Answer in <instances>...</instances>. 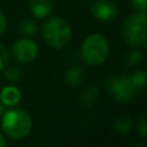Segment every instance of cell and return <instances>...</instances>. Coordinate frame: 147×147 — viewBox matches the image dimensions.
Masks as SVG:
<instances>
[{
	"label": "cell",
	"mask_w": 147,
	"mask_h": 147,
	"mask_svg": "<svg viewBox=\"0 0 147 147\" xmlns=\"http://www.w3.org/2000/svg\"><path fill=\"white\" fill-rule=\"evenodd\" d=\"M3 132L13 140L27 137L32 128L31 116L23 110H10L5 112L1 121Z\"/></svg>",
	"instance_id": "2"
},
{
	"label": "cell",
	"mask_w": 147,
	"mask_h": 147,
	"mask_svg": "<svg viewBox=\"0 0 147 147\" xmlns=\"http://www.w3.org/2000/svg\"><path fill=\"white\" fill-rule=\"evenodd\" d=\"M99 97V90H98V86H89L86 90L83 92L81 94V103L86 107H92L94 103L97 102Z\"/></svg>",
	"instance_id": "11"
},
{
	"label": "cell",
	"mask_w": 147,
	"mask_h": 147,
	"mask_svg": "<svg viewBox=\"0 0 147 147\" xmlns=\"http://www.w3.org/2000/svg\"><path fill=\"white\" fill-rule=\"evenodd\" d=\"M90 12L101 22H111L117 17V7L110 0H97L92 4Z\"/></svg>",
	"instance_id": "7"
},
{
	"label": "cell",
	"mask_w": 147,
	"mask_h": 147,
	"mask_svg": "<svg viewBox=\"0 0 147 147\" xmlns=\"http://www.w3.org/2000/svg\"><path fill=\"white\" fill-rule=\"evenodd\" d=\"M84 1H88V0H84Z\"/></svg>",
	"instance_id": "24"
},
{
	"label": "cell",
	"mask_w": 147,
	"mask_h": 147,
	"mask_svg": "<svg viewBox=\"0 0 147 147\" xmlns=\"http://www.w3.org/2000/svg\"><path fill=\"white\" fill-rule=\"evenodd\" d=\"M109 43L101 34H92L83 41L80 57L89 66H99L109 57Z\"/></svg>",
	"instance_id": "1"
},
{
	"label": "cell",
	"mask_w": 147,
	"mask_h": 147,
	"mask_svg": "<svg viewBox=\"0 0 147 147\" xmlns=\"http://www.w3.org/2000/svg\"><path fill=\"white\" fill-rule=\"evenodd\" d=\"M84 78H85L84 70L81 69V67L76 66V67H71V69L67 70L66 75H65V81H66L69 85L76 86V85L83 83Z\"/></svg>",
	"instance_id": "10"
},
{
	"label": "cell",
	"mask_w": 147,
	"mask_h": 147,
	"mask_svg": "<svg viewBox=\"0 0 147 147\" xmlns=\"http://www.w3.org/2000/svg\"><path fill=\"white\" fill-rule=\"evenodd\" d=\"M137 130H138V133L141 134L142 138L147 137V123H146L145 115H142V116L140 117V121H138V124H137Z\"/></svg>",
	"instance_id": "17"
},
{
	"label": "cell",
	"mask_w": 147,
	"mask_h": 147,
	"mask_svg": "<svg viewBox=\"0 0 147 147\" xmlns=\"http://www.w3.org/2000/svg\"><path fill=\"white\" fill-rule=\"evenodd\" d=\"M5 28H7V18H5V16L1 12H0V35L5 31Z\"/></svg>",
	"instance_id": "20"
},
{
	"label": "cell",
	"mask_w": 147,
	"mask_h": 147,
	"mask_svg": "<svg viewBox=\"0 0 147 147\" xmlns=\"http://www.w3.org/2000/svg\"><path fill=\"white\" fill-rule=\"evenodd\" d=\"M107 88L114 99L119 102H130L138 94V89L132 83L129 76L117 75L111 76L107 80Z\"/></svg>",
	"instance_id": "5"
},
{
	"label": "cell",
	"mask_w": 147,
	"mask_h": 147,
	"mask_svg": "<svg viewBox=\"0 0 147 147\" xmlns=\"http://www.w3.org/2000/svg\"><path fill=\"white\" fill-rule=\"evenodd\" d=\"M7 146V143H5V138L4 136H3V133L0 132V147H5Z\"/></svg>",
	"instance_id": "21"
},
{
	"label": "cell",
	"mask_w": 147,
	"mask_h": 147,
	"mask_svg": "<svg viewBox=\"0 0 147 147\" xmlns=\"http://www.w3.org/2000/svg\"><path fill=\"white\" fill-rule=\"evenodd\" d=\"M4 75H5V78H7V80L17 81L18 79H20V76H21V72H20V70H18L17 67H8V69H5Z\"/></svg>",
	"instance_id": "16"
},
{
	"label": "cell",
	"mask_w": 147,
	"mask_h": 147,
	"mask_svg": "<svg viewBox=\"0 0 147 147\" xmlns=\"http://www.w3.org/2000/svg\"><path fill=\"white\" fill-rule=\"evenodd\" d=\"M3 111H4V107H3V103L0 102V116L3 115Z\"/></svg>",
	"instance_id": "23"
},
{
	"label": "cell",
	"mask_w": 147,
	"mask_h": 147,
	"mask_svg": "<svg viewBox=\"0 0 147 147\" xmlns=\"http://www.w3.org/2000/svg\"><path fill=\"white\" fill-rule=\"evenodd\" d=\"M132 147H146V146L143 145V143H134Z\"/></svg>",
	"instance_id": "22"
},
{
	"label": "cell",
	"mask_w": 147,
	"mask_h": 147,
	"mask_svg": "<svg viewBox=\"0 0 147 147\" xmlns=\"http://www.w3.org/2000/svg\"><path fill=\"white\" fill-rule=\"evenodd\" d=\"M132 5L137 12H145L147 9V0H132Z\"/></svg>",
	"instance_id": "19"
},
{
	"label": "cell",
	"mask_w": 147,
	"mask_h": 147,
	"mask_svg": "<svg viewBox=\"0 0 147 147\" xmlns=\"http://www.w3.org/2000/svg\"><path fill=\"white\" fill-rule=\"evenodd\" d=\"M38 44L31 39H21V40L16 41L14 45L12 47V54L14 57L16 61L21 62V63H27L35 59L38 56Z\"/></svg>",
	"instance_id": "6"
},
{
	"label": "cell",
	"mask_w": 147,
	"mask_h": 147,
	"mask_svg": "<svg viewBox=\"0 0 147 147\" xmlns=\"http://www.w3.org/2000/svg\"><path fill=\"white\" fill-rule=\"evenodd\" d=\"M0 99L1 103L5 106H14L20 102L21 99V92L16 86H5L3 90L0 92Z\"/></svg>",
	"instance_id": "9"
},
{
	"label": "cell",
	"mask_w": 147,
	"mask_h": 147,
	"mask_svg": "<svg viewBox=\"0 0 147 147\" xmlns=\"http://www.w3.org/2000/svg\"><path fill=\"white\" fill-rule=\"evenodd\" d=\"M45 43L53 49H62L71 40V27L63 18H49L43 26Z\"/></svg>",
	"instance_id": "3"
},
{
	"label": "cell",
	"mask_w": 147,
	"mask_h": 147,
	"mask_svg": "<svg viewBox=\"0 0 147 147\" xmlns=\"http://www.w3.org/2000/svg\"><path fill=\"white\" fill-rule=\"evenodd\" d=\"M129 79L132 80V83L136 85V88L138 90L145 89L146 83H147V75L145 71H134L132 75L129 76Z\"/></svg>",
	"instance_id": "13"
},
{
	"label": "cell",
	"mask_w": 147,
	"mask_h": 147,
	"mask_svg": "<svg viewBox=\"0 0 147 147\" xmlns=\"http://www.w3.org/2000/svg\"><path fill=\"white\" fill-rule=\"evenodd\" d=\"M28 8L36 18H45L53 12L54 0H30Z\"/></svg>",
	"instance_id": "8"
},
{
	"label": "cell",
	"mask_w": 147,
	"mask_h": 147,
	"mask_svg": "<svg viewBox=\"0 0 147 147\" xmlns=\"http://www.w3.org/2000/svg\"><path fill=\"white\" fill-rule=\"evenodd\" d=\"M8 59H9V57H8L7 49H5V47H3L0 44V71H3L5 69V66L8 63Z\"/></svg>",
	"instance_id": "18"
},
{
	"label": "cell",
	"mask_w": 147,
	"mask_h": 147,
	"mask_svg": "<svg viewBox=\"0 0 147 147\" xmlns=\"http://www.w3.org/2000/svg\"><path fill=\"white\" fill-rule=\"evenodd\" d=\"M21 32L25 34L27 36H31V35H35L38 32V25H36L34 21H30V20H26L21 23V27H20Z\"/></svg>",
	"instance_id": "15"
},
{
	"label": "cell",
	"mask_w": 147,
	"mask_h": 147,
	"mask_svg": "<svg viewBox=\"0 0 147 147\" xmlns=\"http://www.w3.org/2000/svg\"><path fill=\"white\" fill-rule=\"evenodd\" d=\"M146 20L145 12H137L123 22V39L130 47H138L146 41Z\"/></svg>",
	"instance_id": "4"
},
{
	"label": "cell",
	"mask_w": 147,
	"mask_h": 147,
	"mask_svg": "<svg viewBox=\"0 0 147 147\" xmlns=\"http://www.w3.org/2000/svg\"><path fill=\"white\" fill-rule=\"evenodd\" d=\"M143 59V53L141 51H132L127 54L125 57V63L128 66H136V65L141 63Z\"/></svg>",
	"instance_id": "14"
},
{
	"label": "cell",
	"mask_w": 147,
	"mask_h": 147,
	"mask_svg": "<svg viewBox=\"0 0 147 147\" xmlns=\"http://www.w3.org/2000/svg\"><path fill=\"white\" fill-rule=\"evenodd\" d=\"M114 128L119 133H128L132 129V121L128 116H119L114 121Z\"/></svg>",
	"instance_id": "12"
}]
</instances>
